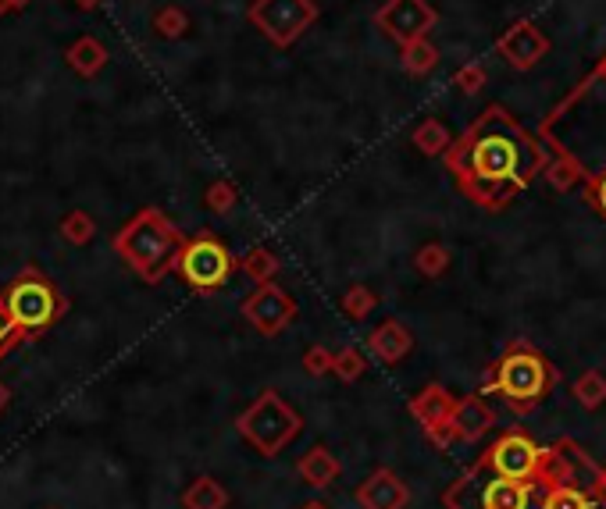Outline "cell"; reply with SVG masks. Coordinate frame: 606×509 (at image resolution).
<instances>
[{"instance_id":"4fadbf2b","label":"cell","mask_w":606,"mask_h":509,"mask_svg":"<svg viewBox=\"0 0 606 509\" xmlns=\"http://www.w3.org/2000/svg\"><path fill=\"white\" fill-rule=\"evenodd\" d=\"M65 61H68V68H72V72L82 75V79H93V75L104 72L107 47L100 40H93V36H79V40L65 50Z\"/></svg>"},{"instance_id":"ac0fdd59","label":"cell","mask_w":606,"mask_h":509,"mask_svg":"<svg viewBox=\"0 0 606 509\" xmlns=\"http://www.w3.org/2000/svg\"><path fill=\"white\" fill-rule=\"evenodd\" d=\"M542 509H596V506H592V499L582 492V488L560 485V488H553V492H549V499H546V506H542Z\"/></svg>"},{"instance_id":"d6986e66","label":"cell","mask_w":606,"mask_h":509,"mask_svg":"<svg viewBox=\"0 0 606 509\" xmlns=\"http://www.w3.org/2000/svg\"><path fill=\"white\" fill-rule=\"evenodd\" d=\"M15 342H25V335L15 328V321L8 317V307H4V296H0V356L8 353Z\"/></svg>"},{"instance_id":"8992f818","label":"cell","mask_w":606,"mask_h":509,"mask_svg":"<svg viewBox=\"0 0 606 509\" xmlns=\"http://www.w3.org/2000/svg\"><path fill=\"white\" fill-rule=\"evenodd\" d=\"M318 18L311 0H257L250 8V22L268 36L275 47H289L303 36V29Z\"/></svg>"},{"instance_id":"5b68a950","label":"cell","mask_w":606,"mask_h":509,"mask_svg":"<svg viewBox=\"0 0 606 509\" xmlns=\"http://www.w3.org/2000/svg\"><path fill=\"white\" fill-rule=\"evenodd\" d=\"M179 271H182V278H186L189 289L214 292V289H222V285L229 282L232 257H229V250L218 243V239H211V235H200V239H193V243L182 246Z\"/></svg>"},{"instance_id":"cb8c5ba5","label":"cell","mask_w":606,"mask_h":509,"mask_svg":"<svg viewBox=\"0 0 606 509\" xmlns=\"http://www.w3.org/2000/svg\"><path fill=\"white\" fill-rule=\"evenodd\" d=\"M11 403V392H8V385H4V381H0V410H4V406Z\"/></svg>"},{"instance_id":"6da1fadb","label":"cell","mask_w":606,"mask_h":509,"mask_svg":"<svg viewBox=\"0 0 606 509\" xmlns=\"http://www.w3.org/2000/svg\"><path fill=\"white\" fill-rule=\"evenodd\" d=\"M450 168L478 203H507L542 171V150L503 107H492L453 146Z\"/></svg>"},{"instance_id":"3957f363","label":"cell","mask_w":606,"mask_h":509,"mask_svg":"<svg viewBox=\"0 0 606 509\" xmlns=\"http://www.w3.org/2000/svg\"><path fill=\"white\" fill-rule=\"evenodd\" d=\"M115 250L122 253L125 264H129L143 282L154 285L179 264L182 239L172 228V221L164 218L161 211H154V207H147V211H140L118 232Z\"/></svg>"},{"instance_id":"44dd1931","label":"cell","mask_w":606,"mask_h":509,"mask_svg":"<svg viewBox=\"0 0 606 509\" xmlns=\"http://www.w3.org/2000/svg\"><path fill=\"white\" fill-rule=\"evenodd\" d=\"M232 200H236V193H232L229 182H214V186L207 189V203H211V211H229Z\"/></svg>"},{"instance_id":"52a82bcc","label":"cell","mask_w":606,"mask_h":509,"mask_svg":"<svg viewBox=\"0 0 606 509\" xmlns=\"http://www.w3.org/2000/svg\"><path fill=\"white\" fill-rule=\"evenodd\" d=\"M435 22H439V15H435V8H428V0H389L378 11V25L403 47L414 40H425Z\"/></svg>"},{"instance_id":"484cf974","label":"cell","mask_w":606,"mask_h":509,"mask_svg":"<svg viewBox=\"0 0 606 509\" xmlns=\"http://www.w3.org/2000/svg\"><path fill=\"white\" fill-rule=\"evenodd\" d=\"M29 4H33V0H11V8H15V11H22V8H29Z\"/></svg>"},{"instance_id":"7a4b0ae2","label":"cell","mask_w":606,"mask_h":509,"mask_svg":"<svg viewBox=\"0 0 606 509\" xmlns=\"http://www.w3.org/2000/svg\"><path fill=\"white\" fill-rule=\"evenodd\" d=\"M542 136L589 178L606 175V57L599 68L549 114Z\"/></svg>"},{"instance_id":"7402d4cb","label":"cell","mask_w":606,"mask_h":509,"mask_svg":"<svg viewBox=\"0 0 606 509\" xmlns=\"http://www.w3.org/2000/svg\"><path fill=\"white\" fill-rule=\"evenodd\" d=\"M250 271H254V275H261L264 267H271V260H268V253H250Z\"/></svg>"},{"instance_id":"8fae6325","label":"cell","mask_w":606,"mask_h":509,"mask_svg":"<svg viewBox=\"0 0 606 509\" xmlns=\"http://www.w3.org/2000/svg\"><path fill=\"white\" fill-rule=\"evenodd\" d=\"M246 317L261 328V332H275V328H282V324L289 321V314H293V303H289L286 296H282L279 289H271V285H264L261 292H257L254 299H246Z\"/></svg>"},{"instance_id":"7c38bea8","label":"cell","mask_w":606,"mask_h":509,"mask_svg":"<svg viewBox=\"0 0 606 509\" xmlns=\"http://www.w3.org/2000/svg\"><path fill=\"white\" fill-rule=\"evenodd\" d=\"M535 449L525 442V438H503L492 453V470L503 477H528L535 467Z\"/></svg>"},{"instance_id":"9c48e42d","label":"cell","mask_w":606,"mask_h":509,"mask_svg":"<svg viewBox=\"0 0 606 509\" xmlns=\"http://www.w3.org/2000/svg\"><path fill=\"white\" fill-rule=\"evenodd\" d=\"M475 509H532V485H525L521 477H489V481H475L471 492Z\"/></svg>"},{"instance_id":"e0dca14e","label":"cell","mask_w":606,"mask_h":509,"mask_svg":"<svg viewBox=\"0 0 606 509\" xmlns=\"http://www.w3.org/2000/svg\"><path fill=\"white\" fill-rule=\"evenodd\" d=\"M154 29L157 36H164V40H175V36H182L189 29V18L182 8H161L154 15Z\"/></svg>"},{"instance_id":"2e32d148","label":"cell","mask_w":606,"mask_h":509,"mask_svg":"<svg viewBox=\"0 0 606 509\" xmlns=\"http://www.w3.org/2000/svg\"><path fill=\"white\" fill-rule=\"evenodd\" d=\"M435 61H439V54H435L432 43L425 40H414L403 47V68H407L410 75H425L435 68Z\"/></svg>"},{"instance_id":"9a60e30c","label":"cell","mask_w":606,"mask_h":509,"mask_svg":"<svg viewBox=\"0 0 606 509\" xmlns=\"http://www.w3.org/2000/svg\"><path fill=\"white\" fill-rule=\"evenodd\" d=\"M414 143H418L421 154H443L453 139H450V132H446V125L439 122V118H428V122L414 132Z\"/></svg>"},{"instance_id":"ba28073f","label":"cell","mask_w":606,"mask_h":509,"mask_svg":"<svg viewBox=\"0 0 606 509\" xmlns=\"http://www.w3.org/2000/svg\"><path fill=\"white\" fill-rule=\"evenodd\" d=\"M500 54L507 57L510 65L514 68H535L542 61V57L549 54V40L542 36V29L539 25H532V22H517V25H510L507 33L500 36Z\"/></svg>"},{"instance_id":"d4e9b609","label":"cell","mask_w":606,"mask_h":509,"mask_svg":"<svg viewBox=\"0 0 606 509\" xmlns=\"http://www.w3.org/2000/svg\"><path fill=\"white\" fill-rule=\"evenodd\" d=\"M75 4H79V8H86V11H90V8H97L100 0H75Z\"/></svg>"},{"instance_id":"30bf717a","label":"cell","mask_w":606,"mask_h":509,"mask_svg":"<svg viewBox=\"0 0 606 509\" xmlns=\"http://www.w3.org/2000/svg\"><path fill=\"white\" fill-rule=\"evenodd\" d=\"M500 385L507 396L532 399V396H539L542 385H546V367H542L532 353H514L507 364H503Z\"/></svg>"},{"instance_id":"603a6c76","label":"cell","mask_w":606,"mask_h":509,"mask_svg":"<svg viewBox=\"0 0 606 509\" xmlns=\"http://www.w3.org/2000/svg\"><path fill=\"white\" fill-rule=\"evenodd\" d=\"M596 203L606 211V175H603V178H596Z\"/></svg>"},{"instance_id":"277c9868","label":"cell","mask_w":606,"mask_h":509,"mask_svg":"<svg viewBox=\"0 0 606 509\" xmlns=\"http://www.w3.org/2000/svg\"><path fill=\"white\" fill-rule=\"evenodd\" d=\"M4 307H8V317L15 321L18 332L25 339H33V335L47 332L50 324L61 321V314L68 310V299L61 296V289L47 275H40L36 267H25L4 292Z\"/></svg>"},{"instance_id":"4316f807","label":"cell","mask_w":606,"mask_h":509,"mask_svg":"<svg viewBox=\"0 0 606 509\" xmlns=\"http://www.w3.org/2000/svg\"><path fill=\"white\" fill-rule=\"evenodd\" d=\"M8 11H15L11 8V0H0V15H8Z\"/></svg>"},{"instance_id":"5bb4252c","label":"cell","mask_w":606,"mask_h":509,"mask_svg":"<svg viewBox=\"0 0 606 509\" xmlns=\"http://www.w3.org/2000/svg\"><path fill=\"white\" fill-rule=\"evenodd\" d=\"M97 235V225H93V218L86 211H72L61 218V239L72 246H86Z\"/></svg>"},{"instance_id":"ffe728a7","label":"cell","mask_w":606,"mask_h":509,"mask_svg":"<svg viewBox=\"0 0 606 509\" xmlns=\"http://www.w3.org/2000/svg\"><path fill=\"white\" fill-rule=\"evenodd\" d=\"M457 86L464 89V93H478V89L485 86V68L482 65H467L457 72Z\"/></svg>"}]
</instances>
